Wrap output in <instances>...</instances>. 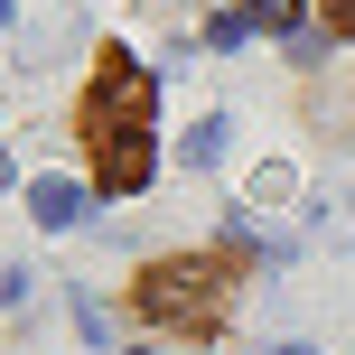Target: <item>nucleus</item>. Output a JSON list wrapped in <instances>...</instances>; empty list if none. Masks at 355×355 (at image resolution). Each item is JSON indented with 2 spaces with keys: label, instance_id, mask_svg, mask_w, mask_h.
<instances>
[{
  "label": "nucleus",
  "instance_id": "4",
  "mask_svg": "<svg viewBox=\"0 0 355 355\" xmlns=\"http://www.w3.org/2000/svg\"><path fill=\"white\" fill-rule=\"evenodd\" d=\"M327 28H337V37H355V0H327Z\"/></svg>",
  "mask_w": 355,
  "mask_h": 355
},
{
  "label": "nucleus",
  "instance_id": "1",
  "mask_svg": "<svg viewBox=\"0 0 355 355\" xmlns=\"http://www.w3.org/2000/svg\"><path fill=\"white\" fill-rule=\"evenodd\" d=\"M234 262H243V252H196V262H150L141 281H131V309H141L150 327H196V337H206V327L225 318Z\"/></svg>",
  "mask_w": 355,
  "mask_h": 355
},
{
  "label": "nucleus",
  "instance_id": "2",
  "mask_svg": "<svg viewBox=\"0 0 355 355\" xmlns=\"http://www.w3.org/2000/svg\"><path fill=\"white\" fill-rule=\"evenodd\" d=\"M103 131H150V75L131 66L122 47H103L94 94H85V141H103Z\"/></svg>",
  "mask_w": 355,
  "mask_h": 355
},
{
  "label": "nucleus",
  "instance_id": "3",
  "mask_svg": "<svg viewBox=\"0 0 355 355\" xmlns=\"http://www.w3.org/2000/svg\"><path fill=\"white\" fill-rule=\"evenodd\" d=\"M75 206H85V196H75L66 178H47V187H37V225H75Z\"/></svg>",
  "mask_w": 355,
  "mask_h": 355
}]
</instances>
